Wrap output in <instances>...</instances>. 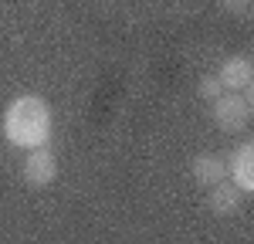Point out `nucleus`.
Wrapping results in <instances>:
<instances>
[{
    "label": "nucleus",
    "instance_id": "1",
    "mask_svg": "<svg viewBox=\"0 0 254 244\" xmlns=\"http://www.w3.org/2000/svg\"><path fill=\"white\" fill-rule=\"evenodd\" d=\"M3 136L17 149L48 146L51 139V109L41 95H17L3 112Z\"/></svg>",
    "mask_w": 254,
    "mask_h": 244
},
{
    "label": "nucleus",
    "instance_id": "2",
    "mask_svg": "<svg viewBox=\"0 0 254 244\" xmlns=\"http://www.w3.org/2000/svg\"><path fill=\"white\" fill-rule=\"evenodd\" d=\"M210 116H214L220 132H244L248 122H251V102L244 95H237V92H220L214 99Z\"/></svg>",
    "mask_w": 254,
    "mask_h": 244
},
{
    "label": "nucleus",
    "instance_id": "3",
    "mask_svg": "<svg viewBox=\"0 0 254 244\" xmlns=\"http://www.w3.org/2000/svg\"><path fill=\"white\" fill-rule=\"evenodd\" d=\"M55 177H58V156L48 146H34L27 153V160H24V180H27V186L44 190V186L55 183Z\"/></svg>",
    "mask_w": 254,
    "mask_h": 244
},
{
    "label": "nucleus",
    "instance_id": "4",
    "mask_svg": "<svg viewBox=\"0 0 254 244\" xmlns=\"http://www.w3.org/2000/svg\"><path fill=\"white\" fill-rule=\"evenodd\" d=\"M227 177L241 193H251L254 190V142L244 139L234 149V156L227 160Z\"/></svg>",
    "mask_w": 254,
    "mask_h": 244
},
{
    "label": "nucleus",
    "instance_id": "5",
    "mask_svg": "<svg viewBox=\"0 0 254 244\" xmlns=\"http://www.w3.org/2000/svg\"><path fill=\"white\" fill-rule=\"evenodd\" d=\"M217 78L224 85V92H244L254 78V64L251 58H244V55H231V58L220 64V71H217Z\"/></svg>",
    "mask_w": 254,
    "mask_h": 244
},
{
    "label": "nucleus",
    "instance_id": "6",
    "mask_svg": "<svg viewBox=\"0 0 254 244\" xmlns=\"http://www.w3.org/2000/svg\"><path fill=\"white\" fill-rule=\"evenodd\" d=\"M207 190H210L207 193V207L214 210L217 217H234L237 210H241V203H244V193L231 180H220L214 186H207Z\"/></svg>",
    "mask_w": 254,
    "mask_h": 244
},
{
    "label": "nucleus",
    "instance_id": "7",
    "mask_svg": "<svg viewBox=\"0 0 254 244\" xmlns=\"http://www.w3.org/2000/svg\"><path fill=\"white\" fill-rule=\"evenodd\" d=\"M193 180L200 186H214V183L227 180V160L217 153H200L193 160Z\"/></svg>",
    "mask_w": 254,
    "mask_h": 244
},
{
    "label": "nucleus",
    "instance_id": "8",
    "mask_svg": "<svg viewBox=\"0 0 254 244\" xmlns=\"http://www.w3.org/2000/svg\"><path fill=\"white\" fill-rule=\"evenodd\" d=\"M196 92H200V99H210L214 102L220 92H224V85H220V78L217 75H203L200 78V85H196Z\"/></svg>",
    "mask_w": 254,
    "mask_h": 244
},
{
    "label": "nucleus",
    "instance_id": "9",
    "mask_svg": "<svg viewBox=\"0 0 254 244\" xmlns=\"http://www.w3.org/2000/svg\"><path fill=\"white\" fill-rule=\"evenodd\" d=\"M220 7H224L227 14H237V17H244V14L251 10V0H220Z\"/></svg>",
    "mask_w": 254,
    "mask_h": 244
}]
</instances>
